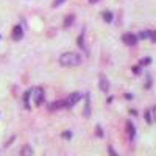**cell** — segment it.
<instances>
[{
  "instance_id": "5",
  "label": "cell",
  "mask_w": 156,
  "mask_h": 156,
  "mask_svg": "<svg viewBox=\"0 0 156 156\" xmlns=\"http://www.w3.org/2000/svg\"><path fill=\"white\" fill-rule=\"evenodd\" d=\"M47 108H48V111H56L61 108H67V103H66V100H56L53 103H50Z\"/></svg>"
},
{
  "instance_id": "10",
  "label": "cell",
  "mask_w": 156,
  "mask_h": 156,
  "mask_svg": "<svg viewBox=\"0 0 156 156\" xmlns=\"http://www.w3.org/2000/svg\"><path fill=\"white\" fill-rule=\"evenodd\" d=\"M31 94H33V89H28L27 92L23 94V105H25V108H27L28 111L31 109V106H30V97H31Z\"/></svg>"
},
{
  "instance_id": "25",
  "label": "cell",
  "mask_w": 156,
  "mask_h": 156,
  "mask_svg": "<svg viewBox=\"0 0 156 156\" xmlns=\"http://www.w3.org/2000/svg\"><path fill=\"white\" fill-rule=\"evenodd\" d=\"M125 98H128V100H131V98H133V95H131V94H125Z\"/></svg>"
},
{
  "instance_id": "17",
  "label": "cell",
  "mask_w": 156,
  "mask_h": 156,
  "mask_svg": "<svg viewBox=\"0 0 156 156\" xmlns=\"http://www.w3.org/2000/svg\"><path fill=\"white\" fill-rule=\"evenodd\" d=\"M148 37L151 39V42H154V44H156V31H150Z\"/></svg>"
},
{
  "instance_id": "20",
  "label": "cell",
  "mask_w": 156,
  "mask_h": 156,
  "mask_svg": "<svg viewBox=\"0 0 156 156\" xmlns=\"http://www.w3.org/2000/svg\"><path fill=\"white\" fill-rule=\"evenodd\" d=\"M64 2H66V0H55V2H53V8H58V6L62 5Z\"/></svg>"
},
{
  "instance_id": "26",
  "label": "cell",
  "mask_w": 156,
  "mask_h": 156,
  "mask_svg": "<svg viewBox=\"0 0 156 156\" xmlns=\"http://www.w3.org/2000/svg\"><path fill=\"white\" fill-rule=\"evenodd\" d=\"M89 2H90V3H97V2H98V0H89Z\"/></svg>"
},
{
  "instance_id": "4",
  "label": "cell",
  "mask_w": 156,
  "mask_h": 156,
  "mask_svg": "<svg viewBox=\"0 0 156 156\" xmlns=\"http://www.w3.org/2000/svg\"><path fill=\"white\" fill-rule=\"evenodd\" d=\"M33 92H34V105L36 106H41L42 103H44V89H41V87H36V89H33Z\"/></svg>"
},
{
  "instance_id": "23",
  "label": "cell",
  "mask_w": 156,
  "mask_h": 156,
  "mask_svg": "<svg viewBox=\"0 0 156 156\" xmlns=\"http://www.w3.org/2000/svg\"><path fill=\"white\" fill-rule=\"evenodd\" d=\"M133 72H134L136 75H137V73H140V67H137V66H136V67H133Z\"/></svg>"
},
{
  "instance_id": "9",
  "label": "cell",
  "mask_w": 156,
  "mask_h": 156,
  "mask_svg": "<svg viewBox=\"0 0 156 156\" xmlns=\"http://www.w3.org/2000/svg\"><path fill=\"white\" fill-rule=\"evenodd\" d=\"M84 117L90 115V94H86V103H84V109H83Z\"/></svg>"
},
{
  "instance_id": "19",
  "label": "cell",
  "mask_w": 156,
  "mask_h": 156,
  "mask_svg": "<svg viewBox=\"0 0 156 156\" xmlns=\"http://www.w3.org/2000/svg\"><path fill=\"white\" fill-rule=\"evenodd\" d=\"M83 37H84V36H83V33L80 34V37H78V45H80L81 48H84V44H83Z\"/></svg>"
},
{
  "instance_id": "3",
  "label": "cell",
  "mask_w": 156,
  "mask_h": 156,
  "mask_svg": "<svg viewBox=\"0 0 156 156\" xmlns=\"http://www.w3.org/2000/svg\"><path fill=\"white\" fill-rule=\"evenodd\" d=\"M81 97H83V94H81V92H72V94H70V95L66 98L67 108H72L73 105H76V103L81 100Z\"/></svg>"
},
{
  "instance_id": "7",
  "label": "cell",
  "mask_w": 156,
  "mask_h": 156,
  "mask_svg": "<svg viewBox=\"0 0 156 156\" xmlns=\"http://www.w3.org/2000/svg\"><path fill=\"white\" fill-rule=\"evenodd\" d=\"M98 84H100V89L103 90V92H108V90H109V81H108V78L105 75H100Z\"/></svg>"
},
{
  "instance_id": "18",
  "label": "cell",
  "mask_w": 156,
  "mask_h": 156,
  "mask_svg": "<svg viewBox=\"0 0 156 156\" xmlns=\"http://www.w3.org/2000/svg\"><path fill=\"white\" fill-rule=\"evenodd\" d=\"M145 120H147V123H151V115H150V111H145Z\"/></svg>"
},
{
  "instance_id": "6",
  "label": "cell",
  "mask_w": 156,
  "mask_h": 156,
  "mask_svg": "<svg viewBox=\"0 0 156 156\" xmlns=\"http://www.w3.org/2000/svg\"><path fill=\"white\" fill-rule=\"evenodd\" d=\"M23 37V30L20 25H16L14 28H12V39L14 41H20V39Z\"/></svg>"
},
{
  "instance_id": "8",
  "label": "cell",
  "mask_w": 156,
  "mask_h": 156,
  "mask_svg": "<svg viewBox=\"0 0 156 156\" xmlns=\"http://www.w3.org/2000/svg\"><path fill=\"white\" fill-rule=\"evenodd\" d=\"M126 133H128L129 140H133L136 137V128H134V123L133 122H126Z\"/></svg>"
},
{
  "instance_id": "11",
  "label": "cell",
  "mask_w": 156,
  "mask_h": 156,
  "mask_svg": "<svg viewBox=\"0 0 156 156\" xmlns=\"http://www.w3.org/2000/svg\"><path fill=\"white\" fill-rule=\"evenodd\" d=\"M101 16H103V19H105V22H108V23L112 22V12L105 11V12H101Z\"/></svg>"
},
{
  "instance_id": "13",
  "label": "cell",
  "mask_w": 156,
  "mask_h": 156,
  "mask_svg": "<svg viewBox=\"0 0 156 156\" xmlns=\"http://www.w3.org/2000/svg\"><path fill=\"white\" fill-rule=\"evenodd\" d=\"M20 154H33V150H31V147H30V145H25V147L22 148Z\"/></svg>"
},
{
  "instance_id": "1",
  "label": "cell",
  "mask_w": 156,
  "mask_h": 156,
  "mask_svg": "<svg viewBox=\"0 0 156 156\" xmlns=\"http://www.w3.org/2000/svg\"><path fill=\"white\" fill-rule=\"evenodd\" d=\"M59 64L64 67H76L81 64V55L73 53V51H67L59 56Z\"/></svg>"
},
{
  "instance_id": "12",
  "label": "cell",
  "mask_w": 156,
  "mask_h": 156,
  "mask_svg": "<svg viewBox=\"0 0 156 156\" xmlns=\"http://www.w3.org/2000/svg\"><path fill=\"white\" fill-rule=\"evenodd\" d=\"M73 20H75V16H67L66 19H64V27H70Z\"/></svg>"
},
{
  "instance_id": "21",
  "label": "cell",
  "mask_w": 156,
  "mask_h": 156,
  "mask_svg": "<svg viewBox=\"0 0 156 156\" xmlns=\"http://www.w3.org/2000/svg\"><path fill=\"white\" fill-rule=\"evenodd\" d=\"M62 137H64V139H70V137H72V131H64V133H62Z\"/></svg>"
},
{
  "instance_id": "2",
  "label": "cell",
  "mask_w": 156,
  "mask_h": 156,
  "mask_svg": "<svg viewBox=\"0 0 156 156\" xmlns=\"http://www.w3.org/2000/svg\"><path fill=\"white\" fill-rule=\"evenodd\" d=\"M137 36L136 34H133V33H125L123 36H122V42L125 44V45H128V47H134L136 44H137Z\"/></svg>"
},
{
  "instance_id": "16",
  "label": "cell",
  "mask_w": 156,
  "mask_h": 156,
  "mask_svg": "<svg viewBox=\"0 0 156 156\" xmlns=\"http://www.w3.org/2000/svg\"><path fill=\"white\" fill-rule=\"evenodd\" d=\"M150 86H151V76H150V73H147V83H145V89H150Z\"/></svg>"
},
{
  "instance_id": "15",
  "label": "cell",
  "mask_w": 156,
  "mask_h": 156,
  "mask_svg": "<svg viewBox=\"0 0 156 156\" xmlns=\"http://www.w3.org/2000/svg\"><path fill=\"white\" fill-rule=\"evenodd\" d=\"M150 62H151V58H150V56H147V58H144V59H140V61H139L140 66H148Z\"/></svg>"
},
{
  "instance_id": "24",
  "label": "cell",
  "mask_w": 156,
  "mask_h": 156,
  "mask_svg": "<svg viewBox=\"0 0 156 156\" xmlns=\"http://www.w3.org/2000/svg\"><path fill=\"white\" fill-rule=\"evenodd\" d=\"M108 150H109V154H112V156H115V154H117V153L114 151V148H112V147H109Z\"/></svg>"
},
{
  "instance_id": "14",
  "label": "cell",
  "mask_w": 156,
  "mask_h": 156,
  "mask_svg": "<svg viewBox=\"0 0 156 156\" xmlns=\"http://www.w3.org/2000/svg\"><path fill=\"white\" fill-rule=\"evenodd\" d=\"M148 34H150V31H148V30L140 31V33L137 34V39H148Z\"/></svg>"
},
{
  "instance_id": "22",
  "label": "cell",
  "mask_w": 156,
  "mask_h": 156,
  "mask_svg": "<svg viewBox=\"0 0 156 156\" xmlns=\"http://www.w3.org/2000/svg\"><path fill=\"white\" fill-rule=\"evenodd\" d=\"M97 136H98V137L103 136V131H101V128H100V126H97Z\"/></svg>"
}]
</instances>
